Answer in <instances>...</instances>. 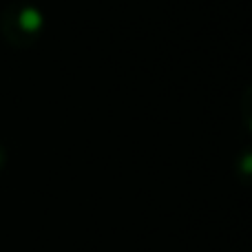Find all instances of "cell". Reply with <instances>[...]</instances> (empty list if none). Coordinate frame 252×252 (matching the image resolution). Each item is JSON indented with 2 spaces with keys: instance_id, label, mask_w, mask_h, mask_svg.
Segmentation results:
<instances>
[{
  "instance_id": "obj_1",
  "label": "cell",
  "mask_w": 252,
  "mask_h": 252,
  "mask_svg": "<svg viewBox=\"0 0 252 252\" xmlns=\"http://www.w3.org/2000/svg\"><path fill=\"white\" fill-rule=\"evenodd\" d=\"M18 22H20V27L25 31H35L40 25H42V16H40L35 9H25V11L20 13V18H18Z\"/></svg>"
},
{
  "instance_id": "obj_2",
  "label": "cell",
  "mask_w": 252,
  "mask_h": 252,
  "mask_svg": "<svg viewBox=\"0 0 252 252\" xmlns=\"http://www.w3.org/2000/svg\"><path fill=\"white\" fill-rule=\"evenodd\" d=\"M244 115H246V122H248L250 130H252V87L246 91V95H244Z\"/></svg>"
},
{
  "instance_id": "obj_3",
  "label": "cell",
  "mask_w": 252,
  "mask_h": 252,
  "mask_svg": "<svg viewBox=\"0 0 252 252\" xmlns=\"http://www.w3.org/2000/svg\"><path fill=\"white\" fill-rule=\"evenodd\" d=\"M241 170H244V173H252V153L241 159Z\"/></svg>"
}]
</instances>
